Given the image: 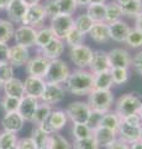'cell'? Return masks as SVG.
<instances>
[{
	"instance_id": "cell-1",
	"label": "cell",
	"mask_w": 142,
	"mask_h": 149,
	"mask_svg": "<svg viewBox=\"0 0 142 149\" xmlns=\"http://www.w3.org/2000/svg\"><path fill=\"white\" fill-rule=\"evenodd\" d=\"M64 90L75 96L89 95L94 90V74L86 70H75L64 82Z\"/></svg>"
},
{
	"instance_id": "cell-2",
	"label": "cell",
	"mask_w": 142,
	"mask_h": 149,
	"mask_svg": "<svg viewBox=\"0 0 142 149\" xmlns=\"http://www.w3.org/2000/svg\"><path fill=\"white\" fill-rule=\"evenodd\" d=\"M142 104V96L139 93H125L116 101V113L121 119L131 114H137Z\"/></svg>"
},
{
	"instance_id": "cell-3",
	"label": "cell",
	"mask_w": 142,
	"mask_h": 149,
	"mask_svg": "<svg viewBox=\"0 0 142 149\" xmlns=\"http://www.w3.org/2000/svg\"><path fill=\"white\" fill-rule=\"evenodd\" d=\"M88 104L91 111L100 112V113H108L114 104V95L111 91H102L93 90L89 93Z\"/></svg>"
},
{
	"instance_id": "cell-4",
	"label": "cell",
	"mask_w": 142,
	"mask_h": 149,
	"mask_svg": "<svg viewBox=\"0 0 142 149\" xmlns=\"http://www.w3.org/2000/svg\"><path fill=\"white\" fill-rule=\"evenodd\" d=\"M69 73H71L69 67H68V65L63 61V60H61V58L52 60V61H49L47 73H46L43 80L46 82L61 85V83H64L67 81Z\"/></svg>"
},
{
	"instance_id": "cell-5",
	"label": "cell",
	"mask_w": 142,
	"mask_h": 149,
	"mask_svg": "<svg viewBox=\"0 0 142 149\" xmlns=\"http://www.w3.org/2000/svg\"><path fill=\"white\" fill-rule=\"evenodd\" d=\"M91 113V108L89 107L88 102L75 101L67 106L66 114L67 118L71 119L73 123H86L88 118Z\"/></svg>"
},
{
	"instance_id": "cell-6",
	"label": "cell",
	"mask_w": 142,
	"mask_h": 149,
	"mask_svg": "<svg viewBox=\"0 0 142 149\" xmlns=\"http://www.w3.org/2000/svg\"><path fill=\"white\" fill-rule=\"evenodd\" d=\"M73 19L72 15H63L59 14L57 16L51 17V24H49V29L52 30L53 35L56 39L64 40L67 34L73 29Z\"/></svg>"
},
{
	"instance_id": "cell-7",
	"label": "cell",
	"mask_w": 142,
	"mask_h": 149,
	"mask_svg": "<svg viewBox=\"0 0 142 149\" xmlns=\"http://www.w3.org/2000/svg\"><path fill=\"white\" fill-rule=\"evenodd\" d=\"M93 52L94 51L91 50L89 46L86 45H79L75 46V47H71V60L72 62L75 65V66L79 70H85L86 67H89L91 57H93Z\"/></svg>"
},
{
	"instance_id": "cell-8",
	"label": "cell",
	"mask_w": 142,
	"mask_h": 149,
	"mask_svg": "<svg viewBox=\"0 0 142 149\" xmlns=\"http://www.w3.org/2000/svg\"><path fill=\"white\" fill-rule=\"evenodd\" d=\"M64 95H66V90L62 85L46 82L43 93H42V96H41L40 100L42 101L43 103L53 106V104H57L59 102H62L63 98H64Z\"/></svg>"
},
{
	"instance_id": "cell-9",
	"label": "cell",
	"mask_w": 142,
	"mask_h": 149,
	"mask_svg": "<svg viewBox=\"0 0 142 149\" xmlns=\"http://www.w3.org/2000/svg\"><path fill=\"white\" fill-rule=\"evenodd\" d=\"M108 58L111 68H129L132 61L129 51L121 47L110 50L108 52Z\"/></svg>"
},
{
	"instance_id": "cell-10",
	"label": "cell",
	"mask_w": 142,
	"mask_h": 149,
	"mask_svg": "<svg viewBox=\"0 0 142 149\" xmlns=\"http://www.w3.org/2000/svg\"><path fill=\"white\" fill-rule=\"evenodd\" d=\"M46 17L47 16H46L42 5L38 4V5H34V6L27 8V11L25 14L24 19H22L21 24L26 25V26H31V27H34V29L37 30V27H40L45 22Z\"/></svg>"
},
{
	"instance_id": "cell-11",
	"label": "cell",
	"mask_w": 142,
	"mask_h": 149,
	"mask_svg": "<svg viewBox=\"0 0 142 149\" xmlns=\"http://www.w3.org/2000/svg\"><path fill=\"white\" fill-rule=\"evenodd\" d=\"M49 66V61L47 58H45L43 56L37 55L34 58H30L26 63V72L29 76L32 77H40L45 78L47 70Z\"/></svg>"
},
{
	"instance_id": "cell-12",
	"label": "cell",
	"mask_w": 142,
	"mask_h": 149,
	"mask_svg": "<svg viewBox=\"0 0 142 149\" xmlns=\"http://www.w3.org/2000/svg\"><path fill=\"white\" fill-rule=\"evenodd\" d=\"M36 29L31 26L21 25L14 31V39L16 45L24 46V47H31L35 46V37H36Z\"/></svg>"
},
{
	"instance_id": "cell-13",
	"label": "cell",
	"mask_w": 142,
	"mask_h": 149,
	"mask_svg": "<svg viewBox=\"0 0 142 149\" xmlns=\"http://www.w3.org/2000/svg\"><path fill=\"white\" fill-rule=\"evenodd\" d=\"M30 60V51L27 47L20 45H14L9 49V57L8 62L11 65L12 67H20L27 63Z\"/></svg>"
},
{
	"instance_id": "cell-14",
	"label": "cell",
	"mask_w": 142,
	"mask_h": 149,
	"mask_svg": "<svg viewBox=\"0 0 142 149\" xmlns=\"http://www.w3.org/2000/svg\"><path fill=\"white\" fill-rule=\"evenodd\" d=\"M45 85H46V81L43 80V78L27 76L26 80L24 81V92H25V96L34 97V98L40 100L41 96H42V93H43Z\"/></svg>"
},
{
	"instance_id": "cell-15",
	"label": "cell",
	"mask_w": 142,
	"mask_h": 149,
	"mask_svg": "<svg viewBox=\"0 0 142 149\" xmlns=\"http://www.w3.org/2000/svg\"><path fill=\"white\" fill-rule=\"evenodd\" d=\"M63 51H64V42H63L62 40L54 37V39L49 41L46 46L38 49V55L43 56L48 61H52V60H57L61 57Z\"/></svg>"
},
{
	"instance_id": "cell-16",
	"label": "cell",
	"mask_w": 142,
	"mask_h": 149,
	"mask_svg": "<svg viewBox=\"0 0 142 149\" xmlns=\"http://www.w3.org/2000/svg\"><path fill=\"white\" fill-rule=\"evenodd\" d=\"M38 104H40V100L34 98V97L24 96L20 100V106H19V109H17V113L21 116L24 120L31 122Z\"/></svg>"
},
{
	"instance_id": "cell-17",
	"label": "cell",
	"mask_w": 142,
	"mask_h": 149,
	"mask_svg": "<svg viewBox=\"0 0 142 149\" xmlns=\"http://www.w3.org/2000/svg\"><path fill=\"white\" fill-rule=\"evenodd\" d=\"M89 68L93 74H98L100 72L109 71L111 67H110V62L108 58V52H105L103 50L94 51L90 65H89Z\"/></svg>"
},
{
	"instance_id": "cell-18",
	"label": "cell",
	"mask_w": 142,
	"mask_h": 149,
	"mask_svg": "<svg viewBox=\"0 0 142 149\" xmlns=\"http://www.w3.org/2000/svg\"><path fill=\"white\" fill-rule=\"evenodd\" d=\"M27 6L22 0H10L6 6V14L11 22H21L27 11Z\"/></svg>"
},
{
	"instance_id": "cell-19",
	"label": "cell",
	"mask_w": 142,
	"mask_h": 149,
	"mask_svg": "<svg viewBox=\"0 0 142 149\" xmlns=\"http://www.w3.org/2000/svg\"><path fill=\"white\" fill-rule=\"evenodd\" d=\"M117 136H119V139L126 142L127 144H132L137 141H140V127L130 125L121 120L117 129Z\"/></svg>"
},
{
	"instance_id": "cell-20",
	"label": "cell",
	"mask_w": 142,
	"mask_h": 149,
	"mask_svg": "<svg viewBox=\"0 0 142 149\" xmlns=\"http://www.w3.org/2000/svg\"><path fill=\"white\" fill-rule=\"evenodd\" d=\"M130 30H131V27L123 20H119L116 22H113V24L109 25L110 39L116 41V42H125Z\"/></svg>"
},
{
	"instance_id": "cell-21",
	"label": "cell",
	"mask_w": 142,
	"mask_h": 149,
	"mask_svg": "<svg viewBox=\"0 0 142 149\" xmlns=\"http://www.w3.org/2000/svg\"><path fill=\"white\" fill-rule=\"evenodd\" d=\"M25 120L22 119L21 116L17 113V112H11V113H5L3 117L1 124L4 130L6 132H11V133H17L20 132L24 127Z\"/></svg>"
},
{
	"instance_id": "cell-22",
	"label": "cell",
	"mask_w": 142,
	"mask_h": 149,
	"mask_svg": "<svg viewBox=\"0 0 142 149\" xmlns=\"http://www.w3.org/2000/svg\"><path fill=\"white\" fill-rule=\"evenodd\" d=\"M91 137L95 139V142H97L99 148L100 147L106 148L108 146H110V144L117 138V133L114 132V130H110L108 128H104V127H100L99 125V127L93 129Z\"/></svg>"
},
{
	"instance_id": "cell-23",
	"label": "cell",
	"mask_w": 142,
	"mask_h": 149,
	"mask_svg": "<svg viewBox=\"0 0 142 149\" xmlns=\"http://www.w3.org/2000/svg\"><path fill=\"white\" fill-rule=\"evenodd\" d=\"M89 35L91 37V40H94L95 42H99V44L108 42L110 40L109 25L105 24V22H94V25L91 26V29L89 31Z\"/></svg>"
},
{
	"instance_id": "cell-24",
	"label": "cell",
	"mask_w": 142,
	"mask_h": 149,
	"mask_svg": "<svg viewBox=\"0 0 142 149\" xmlns=\"http://www.w3.org/2000/svg\"><path fill=\"white\" fill-rule=\"evenodd\" d=\"M3 90L5 96L17 97V98H22L25 96L24 92V81L19 80V78H11L10 81L5 82L3 85Z\"/></svg>"
},
{
	"instance_id": "cell-25",
	"label": "cell",
	"mask_w": 142,
	"mask_h": 149,
	"mask_svg": "<svg viewBox=\"0 0 142 149\" xmlns=\"http://www.w3.org/2000/svg\"><path fill=\"white\" fill-rule=\"evenodd\" d=\"M67 120L68 118H67L66 112L62 109H52L51 114L48 116V122L54 132H58L62 128H64V125L67 124Z\"/></svg>"
},
{
	"instance_id": "cell-26",
	"label": "cell",
	"mask_w": 142,
	"mask_h": 149,
	"mask_svg": "<svg viewBox=\"0 0 142 149\" xmlns=\"http://www.w3.org/2000/svg\"><path fill=\"white\" fill-rule=\"evenodd\" d=\"M114 86L111 73L109 71L100 72L98 74H94V90H102V91H110V88Z\"/></svg>"
},
{
	"instance_id": "cell-27",
	"label": "cell",
	"mask_w": 142,
	"mask_h": 149,
	"mask_svg": "<svg viewBox=\"0 0 142 149\" xmlns=\"http://www.w3.org/2000/svg\"><path fill=\"white\" fill-rule=\"evenodd\" d=\"M122 16V11L120 5L116 1H110L109 4H106V9H105V24H113V22H116L119 20H121Z\"/></svg>"
},
{
	"instance_id": "cell-28",
	"label": "cell",
	"mask_w": 142,
	"mask_h": 149,
	"mask_svg": "<svg viewBox=\"0 0 142 149\" xmlns=\"http://www.w3.org/2000/svg\"><path fill=\"white\" fill-rule=\"evenodd\" d=\"M120 123H121V118L119 117V114L116 112H108V113L103 114L102 120H100V127L108 128V129L114 130V132L117 133Z\"/></svg>"
},
{
	"instance_id": "cell-29",
	"label": "cell",
	"mask_w": 142,
	"mask_h": 149,
	"mask_svg": "<svg viewBox=\"0 0 142 149\" xmlns=\"http://www.w3.org/2000/svg\"><path fill=\"white\" fill-rule=\"evenodd\" d=\"M105 9H106V4H89L86 6V15L94 22H104Z\"/></svg>"
},
{
	"instance_id": "cell-30",
	"label": "cell",
	"mask_w": 142,
	"mask_h": 149,
	"mask_svg": "<svg viewBox=\"0 0 142 149\" xmlns=\"http://www.w3.org/2000/svg\"><path fill=\"white\" fill-rule=\"evenodd\" d=\"M47 149H73V148L67 138H64L58 132H54L49 134Z\"/></svg>"
},
{
	"instance_id": "cell-31",
	"label": "cell",
	"mask_w": 142,
	"mask_h": 149,
	"mask_svg": "<svg viewBox=\"0 0 142 149\" xmlns=\"http://www.w3.org/2000/svg\"><path fill=\"white\" fill-rule=\"evenodd\" d=\"M93 25H94V21L86 15V13L78 15L74 19V21H73V27H74L75 30H78L79 32H82L83 35L89 34V31H90Z\"/></svg>"
},
{
	"instance_id": "cell-32",
	"label": "cell",
	"mask_w": 142,
	"mask_h": 149,
	"mask_svg": "<svg viewBox=\"0 0 142 149\" xmlns=\"http://www.w3.org/2000/svg\"><path fill=\"white\" fill-rule=\"evenodd\" d=\"M31 139L35 144L36 149H47V144H48V138L49 134H47L46 132H43L40 127H36L32 129V133H31Z\"/></svg>"
},
{
	"instance_id": "cell-33",
	"label": "cell",
	"mask_w": 142,
	"mask_h": 149,
	"mask_svg": "<svg viewBox=\"0 0 142 149\" xmlns=\"http://www.w3.org/2000/svg\"><path fill=\"white\" fill-rule=\"evenodd\" d=\"M54 39V35L49 27H41L36 31V37H35V46L36 47H43L47 45L49 41Z\"/></svg>"
},
{
	"instance_id": "cell-34",
	"label": "cell",
	"mask_w": 142,
	"mask_h": 149,
	"mask_svg": "<svg viewBox=\"0 0 142 149\" xmlns=\"http://www.w3.org/2000/svg\"><path fill=\"white\" fill-rule=\"evenodd\" d=\"M122 15L126 16H137L140 13H142V0H129L123 5L120 6Z\"/></svg>"
},
{
	"instance_id": "cell-35",
	"label": "cell",
	"mask_w": 142,
	"mask_h": 149,
	"mask_svg": "<svg viewBox=\"0 0 142 149\" xmlns=\"http://www.w3.org/2000/svg\"><path fill=\"white\" fill-rule=\"evenodd\" d=\"M93 130L86 123H73L72 127V136L74 141H79V139H85L91 137Z\"/></svg>"
},
{
	"instance_id": "cell-36",
	"label": "cell",
	"mask_w": 142,
	"mask_h": 149,
	"mask_svg": "<svg viewBox=\"0 0 142 149\" xmlns=\"http://www.w3.org/2000/svg\"><path fill=\"white\" fill-rule=\"evenodd\" d=\"M14 25L11 21L0 19V42L8 44V41H10L14 37Z\"/></svg>"
},
{
	"instance_id": "cell-37",
	"label": "cell",
	"mask_w": 142,
	"mask_h": 149,
	"mask_svg": "<svg viewBox=\"0 0 142 149\" xmlns=\"http://www.w3.org/2000/svg\"><path fill=\"white\" fill-rule=\"evenodd\" d=\"M51 112H52V106H49L47 103H43L42 102V103L38 104V107H37V109H36L35 114H34V118H32L31 122H32L34 124H36V125H40L45 119L48 118V116L51 114Z\"/></svg>"
},
{
	"instance_id": "cell-38",
	"label": "cell",
	"mask_w": 142,
	"mask_h": 149,
	"mask_svg": "<svg viewBox=\"0 0 142 149\" xmlns=\"http://www.w3.org/2000/svg\"><path fill=\"white\" fill-rule=\"evenodd\" d=\"M20 100L17 97H11V96H4L1 101H0V106H1L3 111L5 113H11V112H17L20 106Z\"/></svg>"
},
{
	"instance_id": "cell-39",
	"label": "cell",
	"mask_w": 142,
	"mask_h": 149,
	"mask_svg": "<svg viewBox=\"0 0 142 149\" xmlns=\"http://www.w3.org/2000/svg\"><path fill=\"white\" fill-rule=\"evenodd\" d=\"M64 41L67 45H69L71 47H75V46L83 45L85 41V35H83L82 32H79L78 30H75L74 27L68 32L67 36L64 37Z\"/></svg>"
},
{
	"instance_id": "cell-40",
	"label": "cell",
	"mask_w": 142,
	"mask_h": 149,
	"mask_svg": "<svg viewBox=\"0 0 142 149\" xmlns=\"http://www.w3.org/2000/svg\"><path fill=\"white\" fill-rule=\"evenodd\" d=\"M17 137L15 133L11 132H4L0 133V149H11L16 146Z\"/></svg>"
},
{
	"instance_id": "cell-41",
	"label": "cell",
	"mask_w": 142,
	"mask_h": 149,
	"mask_svg": "<svg viewBox=\"0 0 142 149\" xmlns=\"http://www.w3.org/2000/svg\"><path fill=\"white\" fill-rule=\"evenodd\" d=\"M125 42L132 49H139L142 46V31L137 30V29H131L129 35L126 37Z\"/></svg>"
},
{
	"instance_id": "cell-42",
	"label": "cell",
	"mask_w": 142,
	"mask_h": 149,
	"mask_svg": "<svg viewBox=\"0 0 142 149\" xmlns=\"http://www.w3.org/2000/svg\"><path fill=\"white\" fill-rule=\"evenodd\" d=\"M110 73H111L114 85H122L129 78L127 68H110Z\"/></svg>"
},
{
	"instance_id": "cell-43",
	"label": "cell",
	"mask_w": 142,
	"mask_h": 149,
	"mask_svg": "<svg viewBox=\"0 0 142 149\" xmlns=\"http://www.w3.org/2000/svg\"><path fill=\"white\" fill-rule=\"evenodd\" d=\"M59 9V14L63 15H72L77 9L75 0H56Z\"/></svg>"
},
{
	"instance_id": "cell-44",
	"label": "cell",
	"mask_w": 142,
	"mask_h": 149,
	"mask_svg": "<svg viewBox=\"0 0 142 149\" xmlns=\"http://www.w3.org/2000/svg\"><path fill=\"white\" fill-rule=\"evenodd\" d=\"M73 149H99V146L95 142L93 137L85 138V139H79V141H74L72 144Z\"/></svg>"
},
{
	"instance_id": "cell-45",
	"label": "cell",
	"mask_w": 142,
	"mask_h": 149,
	"mask_svg": "<svg viewBox=\"0 0 142 149\" xmlns=\"http://www.w3.org/2000/svg\"><path fill=\"white\" fill-rule=\"evenodd\" d=\"M14 78V67L9 62H0V81L3 85Z\"/></svg>"
},
{
	"instance_id": "cell-46",
	"label": "cell",
	"mask_w": 142,
	"mask_h": 149,
	"mask_svg": "<svg viewBox=\"0 0 142 149\" xmlns=\"http://www.w3.org/2000/svg\"><path fill=\"white\" fill-rule=\"evenodd\" d=\"M42 8L47 17H53V16L59 15V9H58L56 0H46Z\"/></svg>"
},
{
	"instance_id": "cell-47",
	"label": "cell",
	"mask_w": 142,
	"mask_h": 149,
	"mask_svg": "<svg viewBox=\"0 0 142 149\" xmlns=\"http://www.w3.org/2000/svg\"><path fill=\"white\" fill-rule=\"evenodd\" d=\"M102 117H103V113H100V112H95V111H91V113L88 118V122L86 124L89 125L91 128V130L95 129L97 127L100 125V120H102Z\"/></svg>"
},
{
	"instance_id": "cell-48",
	"label": "cell",
	"mask_w": 142,
	"mask_h": 149,
	"mask_svg": "<svg viewBox=\"0 0 142 149\" xmlns=\"http://www.w3.org/2000/svg\"><path fill=\"white\" fill-rule=\"evenodd\" d=\"M15 148L16 149H36L32 139H31L30 137L29 138H20V139H17Z\"/></svg>"
},
{
	"instance_id": "cell-49",
	"label": "cell",
	"mask_w": 142,
	"mask_h": 149,
	"mask_svg": "<svg viewBox=\"0 0 142 149\" xmlns=\"http://www.w3.org/2000/svg\"><path fill=\"white\" fill-rule=\"evenodd\" d=\"M131 66H134L136 72L142 74V51L137 52L134 56V58H132V61H131Z\"/></svg>"
},
{
	"instance_id": "cell-50",
	"label": "cell",
	"mask_w": 142,
	"mask_h": 149,
	"mask_svg": "<svg viewBox=\"0 0 142 149\" xmlns=\"http://www.w3.org/2000/svg\"><path fill=\"white\" fill-rule=\"evenodd\" d=\"M121 120H122V122H125V123H127V124H130V125H136V127H141V125H142L139 114L127 116V117H123Z\"/></svg>"
},
{
	"instance_id": "cell-51",
	"label": "cell",
	"mask_w": 142,
	"mask_h": 149,
	"mask_svg": "<svg viewBox=\"0 0 142 149\" xmlns=\"http://www.w3.org/2000/svg\"><path fill=\"white\" fill-rule=\"evenodd\" d=\"M106 149H130V146L126 142H123V141H121V139L116 138L115 141L110 144V146L106 147Z\"/></svg>"
},
{
	"instance_id": "cell-52",
	"label": "cell",
	"mask_w": 142,
	"mask_h": 149,
	"mask_svg": "<svg viewBox=\"0 0 142 149\" xmlns=\"http://www.w3.org/2000/svg\"><path fill=\"white\" fill-rule=\"evenodd\" d=\"M9 45L0 42V62H8L9 57Z\"/></svg>"
},
{
	"instance_id": "cell-53",
	"label": "cell",
	"mask_w": 142,
	"mask_h": 149,
	"mask_svg": "<svg viewBox=\"0 0 142 149\" xmlns=\"http://www.w3.org/2000/svg\"><path fill=\"white\" fill-rule=\"evenodd\" d=\"M135 29L142 31V13H140L139 15L135 17Z\"/></svg>"
},
{
	"instance_id": "cell-54",
	"label": "cell",
	"mask_w": 142,
	"mask_h": 149,
	"mask_svg": "<svg viewBox=\"0 0 142 149\" xmlns=\"http://www.w3.org/2000/svg\"><path fill=\"white\" fill-rule=\"evenodd\" d=\"M77 3V6H88L89 4L91 3V0H75Z\"/></svg>"
},
{
	"instance_id": "cell-55",
	"label": "cell",
	"mask_w": 142,
	"mask_h": 149,
	"mask_svg": "<svg viewBox=\"0 0 142 149\" xmlns=\"http://www.w3.org/2000/svg\"><path fill=\"white\" fill-rule=\"evenodd\" d=\"M27 6H34V5H38L40 0H22Z\"/></svg>"
},
{
	"instance_id": "cell-56",
	"label": "cell",
	"mask_w": 142,
	"mask_h": 149,
	"mask_svg": "<svg viewBox=\"0 0 142 149\" xmlns=\"http://www.w3.org/2000/svg\"><path fill=\"white\" fill-rule=\"evenodd\" d=\"M130 149H142V142L141 141H137L135 143L130 144Z\"/></svg>"
},
{
	"instance_id": "cell-57",
	"label": "cell",
	"mask_w": 142,
	"mask_h": 149,
	"mask_svg": "<svg viewBox=\"0 0 142 149\" xmlns=\"http://www.w3.org/2000/svg\"><path fill=\"white\" fill-rule=\"evenodd\" d=\"M9 3H10V0H0V10H4V9H6Z\"/></svg>"
},
{
	"instance_id": "cell-58",
	"label": "cell",
	"mask_w": 142,
	"mask_h": 149,
	"mask_svg": "<svg viewBox=\"0 0 142 149\" xmlns=\"http://www.w3.org/2000/svg\"><path fill=\"white\" fill-rule=\"evenodd\" d=\"M106 0H91L90 4H105Z\"/></svg>"
},
{
	"instance_id": "cell-59",
	"label": "cell",
	"mask_w": 142,
	"mask_h": 149,
	"mask_svg": "<svg viewBox=\"0 0 142 149\" xmlns=\"http://www.w3.org/2000/svg\"><path fill=\"white\" fill-rule=\"evenodd\" d=\"M115 1L119 4V5H123V4H125V3H127V1H129V0H115Z\"/></svg>"
},
{
	"instance_id": "cell-60",
	"label": "cell",
	"mask_w": 142,
	"mask_h": 149,
	"mask_svg": "<svg viewBox=\"0 0 142 149\" xmlns=\"http://www.w3.org/2000/svg\"><path fill=\"white\" fill-rule=\"evenodd\" d=\"M140 116V119H141V123H142V104H141V107H140V109H139V113H137Z\"/></svg>"
},
{
	"instance_id": "cell-61",
	"label": "cell",
	"mask_w": 142,
	"mask_h": 149,
	"mask_svg": "<svg viewBox=\"0 0 142 149\" xmlns=\"http://www.w3.org/2000/svg\"><path fill=\"white\" fill-rule=\"evenodd\" d=\"M140 141L142 142V125L140 127Z\"/></svg>"
},
{
	"instance_id": "cell-62",
	"label": "cell",
	"mask_w": 142,
	"mask_h": 149,
	"mask_svg": "<svg viewBox=\"0 0 142 149\" xmlns=\"http://www.w3.org/2000/svg\"><path fill=\"white\" fill-rule=\"evenodd\" d=\"M0 88H3V82L0 81Z\"/></svg>"
},
{
	"instance_id": "cell-63",
	"label": "cell",
	"mask_w": 142,
	"mask_h": 149,
	"mask_svg": "<svg viewBox=\"0 0 142 149\" xmlns=\"http://www.w3.org/2000/svg\"><path fill=\"white\" fill-rule=\"evenodd\" d=\"M11 149H16V148H15V147H14V148H11Z\"/></svg>"
}]
</instances>
